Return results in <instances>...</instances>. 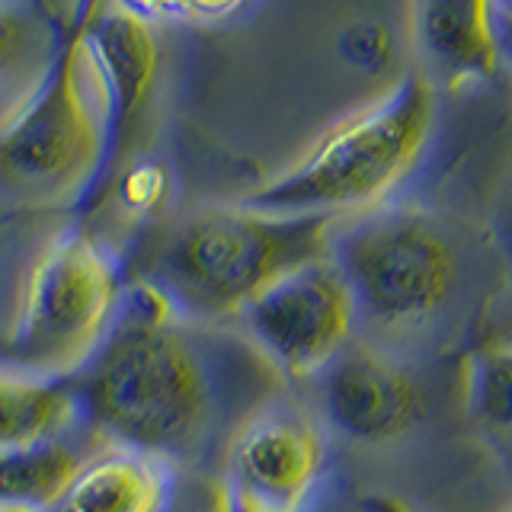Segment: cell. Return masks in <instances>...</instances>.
<instances>
[{
    "mask_svg": "<svg viewBox=\"0 0 512 512\" xmlns=\"http://www.w3.org/2000/svg\"><path fill=\"white\" fill-rule=\"evenodd\" d=\"M279 378L240 330L189 320L132 279L116 324L93 362L71 378L84 426L112 445L154 455L170 468H212L244 416Z\"/></svg>",
    "mask_w": 512,
    "mask_h": 512,
    "instance_id": "obj_1",
    "label": "cell"
},
{
    "mask_svg": "<svg viewBox=\"0 0 512 512\" xmlns=\"http://www.w3.org/2000/svg\"><path fill=\"white\" fill-rule=\"evenodd\" d=\"M336 221L266 215L240 202L202 208L154 237L135 279L154 285L183 317L228 327L272 282L330 256Z\"/></svg>",
    "mask_w": 512,
    "mask_h": 512,
    "instance_id": "obj_2",
    "label": "cell"
},
{
    "mask_svg": "<svg viewBox=\"0 0 512 512\" xmlns=\"http://www.w3.org/2000/svg\"><path fill=\"white\" fill-rule=\"evenodd\" d=\"M436 128V87L426 74L404 80L340 119L298 160L250 189L240 205L266 215L352 218L384 199L420 164Z\"/></svg>",
    "mask_w": 512,
    "mask_h": 512,
    "instance_id": "obj_3",
    "label": "cell"
},
{
    "mask_svg": "<svg viewBox=\"0 0 512 512\" xmlns=\"http://www.w3.org/2000/svg\"><path fill=\"white\" fill-rule=\"evenodd\" d=\"M87 23L68 20L39 77L0 119V196L13 202L90 205L103 176L106 96Z\"/></svg>",
    "mask_w": 512,
    "mask_h": 512,
    "instance_id": "obj_4",
    "label": "cell"
},
{
    "mask_svg": "<svg viewBox=\"0 0 512 512\" xmlns=\"http://www.w3.org/2000/svg\"><path fill=\"white\" fill-rule=\"evenodd\" d=\"M330 256L356 301L359 330L384 340L432 330L464 292V256L452 228L420 205H378L340 218Z\"/></svg>",
    "mask_w": 512,
    "mask_h": 512,
    "instance_id": "obj_5",
    "label": "cell"
},
{
    "mask_svg": "<svg viewBox=\"0 0 512 512\" xmlns=\"http://www.w3.org/2000/svg\"><path fill=\"white\" fill-rule=\"evenodd\" d=\"M128 279L103 240L68 228L29 263L10 320L0 327V368L36 381H71L106 343Z\"/></svg>",
    "mask_w": 512,
    "mask_h": 512,
    "instance_id": "obj_6",
    "label": "cell"
},
{
    "mask_svg": "<svg viewBox=\"0 0 512 512\" xmlns=\"http://www.w3.org/2000/svg\"><path fill=\"white\" fill-rule=\"evenodd\" d=\"M237 330L285 381H314L356 343V301L333 256L314 260L279 282L237 317Z\"/></svg>",
    "mask_w": 512,
    "mask_h": 512,
    "instance_id": "obj_7",
    "label": "cell"
},
{
    "mask_svg": "<svg viewBox=\"0 0 512 512\" xmlns=\"http://www.w3.org/2000/svg\"><path fill=\"white\" fill-rule=\"evenodd\" d=\"M330 468L327 426L292 400L253 407L224 448V477L240 506L260 512H308Z\"/></svg>",
    "mask_w": 512,
    "mask_h": 512,
    "instance_id": "obj_8",
    "label": "cell"
},
{
    "mask_svg": "<svg viewBox=\"0 0 512 512\" xmlns=\"http://www.w3.org/2000/svg\"><path fill=\"white\" fill-rule=\"evenodd\" d=\"M317 416L359 445L394 442L423 420V388L388 349L349 343L314 378Z\"/></svg>",
    "mask_w": 512,
    "mask_h": 512,
    "instance_id": "obj_9",
    "label": "cell"
},
{
    "mask_svg": "<svg viewBox=\"0 0 512 512\" xmlns=\"http://www.w3.org/2000/svg\"><path fill=\"white\" fill-rule=\"evenodd\" d=\"M84 42L106 96V164L90 199L93 205L106 196L112 176L125 164L128 138H132V128L157 80L160 45L154 26L119 7L116 0H106L90 16V23L84 26Z\"/></svg>",
    "mask_w": 512,
    "mask_h": 512,
    "instance_id": "obj_10",
    "label": "cell"
},
{
    "mask_svg": "<svg viewBox=\"0 0 512 512\" xmlns=\"http://www.w3.org/2000/svg\"><path fill=\"white\" fill-rule=\"evenodd\" d=\"M410 32L426 71L452 87L493 77L503 61L496 0H413Z\"/></svg>",
    "mask_w": 512,
    "mask_h": 512,
    "instance_id": "obj_11",
    "label": "cell"
},
{
    "mask_svg": "<svg viewBox=\"0 0 512 512\" xmlns=\"http://www.w3.org/2000/svg\"><path fill=\"white\" fill-rule=\"evenodd\" d=\"M173 468L125 445H103L48 512H157Z\"/></svg>",
    "mask_w": 512,
    "mask_h": 512,
    "instance_id": "obj_12",
    "label": "cell"
},
{
    "mask_svg": "<svg viewBox=\"0 0 512 512\" xmlns=\"http://www.w3.org/2000/svg\"><path fill=\"white\" fill-rule=\"evenodd\" d=\"M103 445V436L80 426L61 439L0 448V509L48 512Z\"/></svg>",
    "mask_w": 512,
    "mask_h": 512,
    "instance_id": "obj_13",
    "label": "cell"
},
{
    "mask_svg": "<svg viewBox=\"0 0 512 512\" xmlns=\"http://www.w3.org/2000/svg\"><path fill=\"white\" fill-rule=\"evenodd\" d=\"M80 426L71 381H36L0 368V448L61 439Z\"/></svg>",
    "mask_w": 512,
    "mask_h": 512,
    "instance_id": "obj_14",
    "label": "cell"
},
{
    "mask_svg": "<svg viewBox=\"0 0 512 512\" xmlns=\"http://www.w3.org/2000/svg\"><path fill=\"white\" fill-rule=\"evenodd\" d=\"M61 29L39 0H0V90L32 84L52 58Z\"/></svg>",
    "mask_w": 512,
    "mask_h": 512,
    "instance_id": "obj_15",
    "label": "cell"
},
{
    "mask_svg": "<svg viewBox=\"0 0 512 512\" xmlns=\"http://www.w3.org/2000/svg\"><path fill=\"white\" fill-rule=\"evenodd\" d=\"M468 410L480 426L512 432V343H490L471 356Z\"/></svg>",
    "mask_w": 512,
    "mask_h": 512,
    "instance_id": "obj_16",
    "label": "cell"
},
{
    "mask_svg": "<svg viewBox=\"0 0 512 512\" xmlns=\"http://www.w3.org/2000/svg\"><path fill=\"white\" fill-rule=\"evenodd\" d=\"M157 512H237V496L221 468L189 464V468H173L167 496Z\"/></svg>",
    "mask_w": 512,
    "mask_h": 512,
    "instance_id": "obj_17",
    "label": "cell"
},
{
    "mask_svg": "<svg viewBox=\"0 0 512 512\" xmlns=\"http://www.w3.org/2000/svg\"><path fill=\"white\" fill-rule=\"evenodd\" d=\"M170 189H173V180H170L167 167L160 164V160H151V157L125 160L109 183L112 199H116V205L132 218L157 215L160 208L167 205Z\"/></svg>",
    "mask_w": 512,
    "mask_h": 512,
    "instance_id": "obj_18",
    "label": "cell"
},
{
    "mask_svg": "<svg viewBox=\"0 0 512 512\" xmlns=\"http://www.w3.org/2000/svg\"><path fill=\"white\" fill-rule=\"evenodd\" d=\"M343 55L365 71H381L394 58V39L381 23H356L343 36Z\"/></svg>",
    "mask_w": 512,
    "mask_h": 512,
    "instance_id": "obj_19",
    "label": "cell"
},
{
    "mask_svg": "<svg viewBox=\"0 0 512 512\" xmlns=\"http://www.w3.org/2000/svg\"><path fill=\"white\" fill-rule=\"evenodd\" d=\"M247 4L250 0H180V13L196 16V20H228Z\"/></svg>",
    "mask_w": 512,
    "mask_h": 512,
    "instance_id": "obj_20",
    "label": "cell"
},
{
    "mask_svg": "<svg viewBox=\"0 0 512 512\" xmlns=\"http://www.w3.org/2000/svg\"><path fill=\"white\" fill-rule=\"evenodd\" d=\"M119 7H125L128 13L141 16V20H157V16H170L180 13V0H116Z\"/></svg>",
    "mask_w": 512,
    "mask_h": 512,
    "instance_id": "obj_21",
    "label": "cell"
},
{
    "mask_svg": "<svg viewBox=\"0 0 512 512\" xmlns=\"http://www.w3.org/2000/svg\"><path fill=\"white\" fill-rule=\"evenodd\" d=\"M496 240H500L503 256L512 263V189L506 192L500 212H496Z\"/></svg>",
    "mask_w": 512,
    "mask_h": 512,
    "instance_id": "obj_22",
    "label": "cell"
},
{
    "mask_svg": "<svg viewBox=\"0 0 512 512\" xmlns=\"http://www.w3.org/2000/svg\"><path fill=\"white\" fill-rule=\"evenodd\" d=\"M496 32H500V55L503 61L512 68V20H503V16H496Z\"/></svg>",
    "mask_w": 512,
    "mask_h": 512,
    "instance_id": "obj_23",
    "label": "cell"
},
{
    "mask_svg": "<svg viewBox=\"0 0 512 512\" xmlns=\"http://www.w3.org/2000/svg\"><path fill=\"white\" fill-rule=\"evenodd\" d=\"M496 16H503V20H512V0H496Z\"/></svg>",
    "mask_w": 512,
    "mask_h": 512,
    "instance_id": "obj_24",
    "label": "cell"
},
{
    "mask_svg": "<svg viewBox=\"0 0 512 512\" xmlns=\"http://www.w3.org/2000/svg\"><path fill=\"white\" fill-rule=\"evenodd\" d=\"M237 512H260V509H250V506H240V503H237Z\"/></svg>",
    "mask_w": 512,
    "mask_h": 512,
    "instance_id": "obj_25",
    "label": "cell"
},
{
    "mask_svg": "<svg viewBox=\"0 0 512 512\" xmlns=\"http://www.w3.org/2000/svg\"><path fill=\"white\" fill-rule=\"evenodd\" d=\"M0 512H32V509H0Z\"/></svg>",
    "mask_w": 512,
    "mask_h": 512,
    "instance_id": "obj_26",
    "label": "cell"
},
{
    "mask_svg": "<svg viewBox=\"0 0 512 512\" xmlns=\"http://www.w3.org/2000/svg\"><path fill=\"white\" fill-rule=\"evenodd\" d=\"M39 4H45V0H39Z\"/></svg>",
    "mask_w": 512,
    "mask_h": 512,
    "instance_id": "obj_27",
    "label": "cell"
}]
</instances>
